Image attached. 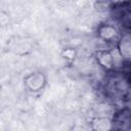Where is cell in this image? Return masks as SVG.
<instances>
[{
	"instance_id": "3957f363",
	"label": "cell",
	"mask_w": 131,
	"mask_h": 131,
	"mask_svg": "<svg viewBox=\"0 0 131 131\" xmlns=\"http://www.w3.org/2000/svg\"><path fill=\"white\" fill-rule=\"evenodd\" d=\"M97 60L105 70H113L115 67V57L110 50H99L97 53Z\"/></svg>"
},
{
	"instance_id": "8992f818",
	"label": "cell",
	"mask_w": 131,
	"mask_h": 131,
	"mask_svg": "<svg viewBox=\"0 0 131 131\" xmlns=\"http://www.w3.org/2000/svg\"><path fill=\"white\" fill-rule=\"evenodd\" d=\"M92 129H87V128H85V127H77L76 129H75V131H91Z\"/></svg>"
},
{
	"instance_id": "277c9868",
	"label": "cell",
	"mask_w": 131,
	"mask_h": 131,
	"mask_svg": "<svg viewBox=\"0 0 131 131\" xmlns=\"http://www.w3.org/2000/svg\"><path fill=\"white\" fill-rule=\"evenodd\" d=\"M118 31L112 25H102L98 29V36L105 42H112L117 39Z\"/></svg>"
},
{
	"instance_id": "6da1fadb",
	"label": "cell",
	"mask_w": 131,
	"mask_h": 131,
	"mask_svg": "<svg viewBox=\"0 0 131 131\" xmlns=\"http://www.w3.org/2000/svg\"><path fill=\"white\" fill-rule=\"evenodd\" d=\"M130 50H131V41H130V35L127 33L123 35L118 42V51L122 59L129 60L130 58Z\"/></svg>"
},
{
	"instance_id": "5b68a950",
	"label": "cell",
	"mask_w": 131,
	"mask_h": 131,
	"mask_svg": "<svg viewBox=\"0 0 131 131\" xmlns=\"http://www.w3.org/2000/svg\"><path fill=\"white\" fill-rule=\"evenodd\" d=\"M113 128V122L107 117H96L92 121L91 129L93 131H111Z\"/></svg>"
},
{
	"instance_id": "7a4b0ae2",
	"label": "cell",
	"mask_w": 131,
	"mask_h": 131,
	"mask_svg": "<svg viewBox=\"0 0 131 131\" xmlns=\"http://www.w3.org/2000/svg\"><path fill=\"white\" fill-rule=\"evenodd\" d=\"M26 84L32 91H38L43 88L45 84V78L42 73H34L26 79Z\"/></svg>"
}]
</instances>
